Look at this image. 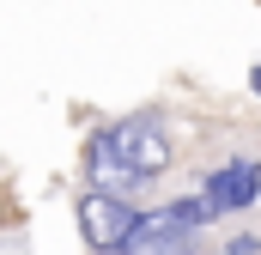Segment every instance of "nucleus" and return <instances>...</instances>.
Instances as JSON below:
<instances>
[{
    "instance_id": "nucleus-4",
    "label": "nucleus",
    "mask_w": 261,
    "mask_h": 255,
    "mask_svg": "<svg viewBox=\"0 0 261 255\" xmlns=\"http://www.w3.org/2000/svg\"><path fill=\"white\" fill-rule=\"evenodd\" d=\"M85 176H91V189H110V194H128V189L146 183L128 158L116 152V140H110V134H91V140H85Z\"/></svg>"
},
{
    "instance_id": "nucleus-6",
    "label": "nucleus",
    "mask_w": 261,
    "mask_h": 255,
    "mask_svg": "<svg viewBox=\"0 0 261 255\" xmlns=\"http://www.w3.org/2000/svg\"><path fill=\"white\" fill-rule=\"evenodd\" d=\"M249 85H255V97H261V67H255V73H249Z\"/></svg>"
},
{
    "instance_id": "nucleus-5",
    "label": "nucleus",
    "mask_w": 261,
    "mask_h": 255,
    "mask_svg": "<svg viewBox=\"0 0 261 255\" xmlns=\"http://www.w3.org/2000/svg\"><path fill=\"white\" fill-rule=\"evenodd\" d=\"M261 189V164H225L213 183H206V207L219 213V207H249Z\"/></svg>"
},
{
    "instance_id": "nucleus-2",
    "label": "nucleus",
    "mask_w": 261,
    "mask_h": 255,
    "mask_svg": "<svg viewBox=\"0 0 261 255\" xmlns=\"http://www.w3.org/2000/svg\"><path fill=\"white\" fill-rule=\"evenodd\" d=\"M206 194L195 200H170V207H158V213H140V225H134L128 249H152V243H182V237H195L200 225H206Z\"/></svg>"
},
{
    "instance_id": "nucleus-3",
    "label": "nucleus",
    "mask_w": 261,
    "mask_h": 255,
    "mask_svg": "<svg viewBox=\"0 0 261 255\" xmlns=\"http://www.w3.org/2000/svg\"><path fill=\"white\" fill-rule=\"evenodd\" d=\"M110 140H116V152L128 158V164L140 170V176H146V183L170 170V134L152 122V116H134V122H122L116 134H110Z\"/></svg>"
},
{
    "instance_id": "nucleus-1",
    "label": "nucleus",
    "mask_w": 261,
    "mask_h": 255,
    "mask_svg": "<svg viewBox=\"0 0 261 255\" xmlns=\"http://www.w3.org/2000/svg\"><path fill=\"white\" fill-rule=\"evenodd\" d=\"M134 225H140V213L128 207V194L91 189L85 200H79V237H85L91 249H128Z\"/></svg>"
}]
</instances>
